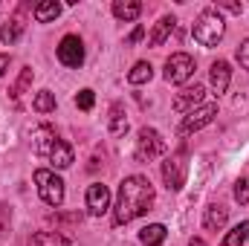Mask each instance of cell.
<instances>
[{
  "instance_id": "cell-3",
  "label": "cell",
  "mask_w": 249,
  "mask_h": 246,
  "mask_svg": "<svg viewBox=\"0 0 249 246\" xmlns=\"http://www.w3.org/2000/svg\"><path fill=\"white\" fill-rule=\"evenodd\" d=\"M223 32H226V23H223V18H220L214 9H206V12L194 20V26H191L194 41L203 44V47H217V41L223 38Z\"/></svg>"
},
{
  "instance_id": "cell-2",
  "label": "cell",
  "mask_w": 249,
  "mask_h": 246,
  "mask_svg": "<svg viewBox=\"0 0 249 246\" xmlns=\"http://www.w3.org/2000/svg\"><path fill=\"white\" fill-rule=\"evenodd\" d=\"M32 145H35V154H38V157H47L55 168H70V165H72V148L64 142L53 127H47V124L35 127Z\"/></svg>"
},
{
  "instance_id": "cell-24",
  "label": "cell",
  "mask_w": 249,
  "mask_h": 246,
  "mask_svg": "<svg viewBox=\"0 0 249 246\" xmlns=\"http://www.w3.org/2000/svg\"><path fill=\"white\" fill-rule=\"evenodd\" d=\"M29 84H32V67H26V70L20 72V78H18V84L12 87V96H15V99H20V96H23V90H26Z\"/></svg>"
},
{
  "instance_id": "cell-22",
  "label": "cell",
  "mask_w": 249,
  "mask_h": 246,
  "mask_svg": "<svg viewBox=\"0 0 249 246\" xmlns=\"http://www.w3.org/2000/svg\"><path fill=\"white\" fill-rule=\"evenodd\" d=\"M151 75H154V67L148 61H139L130 72H127V81H130V84H145V81H151Z\"/></svg>"
},
{
  "instance_id": "cell-28",
  "label": "cell",
  "mask_w": 249,
  "mask_h": 246,
  "mask_svg": "<svg viewBox=\"0 0 249 246\" xmlns=\"http://www.w3.org/2000/svg\"><path fill=\"white\" fill-rule=\"evenodd\" d=\"M9 220H12V211H9V206H0V235H6V229H9Z\"/></svg>"
},
{
  "instance_id": "cell-12",
  "label": "cell",
  "mask_w": 249,
  "mask_h": 246,
  "mask_svg": "<svg viewBox=\"0 0 249 246\" xmlns=\"http://www.w3.org/2000/svg\"><path fill=\"white\" fill-rule=\"evenodd\" d=\"M203 96H206V90H203L200 84L188 87V90H183V93L174 99V110H177V113H188V110H194V105H200Z\"/></svg>"
},
{
  "instance_id": "cell-6",
  "label": "cell",
  "mask_w": 249,
  "mask_h": 246,
  "mask_svg": "<svg viewBox=\"0 0 249 246\" xmlns=\"http://www.w3.org/2000/svg\"><path fill=\"white\" fill-rule=\"evenodd\" d=\"M162 180L168 185V191H180L186 185V148H180L174 157L162 162Z\"/></svg>"
},
{
  "instance_id": "cell-13",
  "label": "cell",
  "mask_w": 249,
  "mask_h": 246,
  "mask_svg": "<svg viewBox=\"0 0 249 246\" xmlns=\"http://www.w3.org/2000/svg\"><path fill=\"white\" fill-rule=\"evenodd\" d=\"M229 78H232V67H229V64L226 61H214L212 64V87H214L217 93H226Z\"/></svg>"
},
{
  "instance_id": "cell-4",
  "label": "cell",
  "mask_w": 249,
  "mask_h": 246,
  "mask_svg": "<svg viewBox=\"0 0 249 246\" xmlns=\"http://www.w3.org/2000/svg\"><path fill=\"white\" fill-rule=\"evenodd\" d=\"M162 154H165V139L154 127H142L139 130V139H136V151H133L136 162H154Z\"/></svg>"
},
{
  "instance_id": "cell-23",
  "label": "cell",
  "mask_w": 249,
  "mask_h": 246,
  "mask_svg": "<svg viewBox=\"0 0 249 246\" xmlns=\"http://www.w3.org/2000/svg\"><path fill=\"white\" fill-rule=\"evenodd\" d=\"M32 107H35L38 113H53V110H55V93H50V90H41V93L35 96Z\"/></svg>"
},
{
  "instance_id": "cell-17",
  "label": "cell",
  "mask_w": 249,
  "mask_h": 246,
  "mask_svg": "<svg viewBox=\"0 0 249 246\" xmlns=\"http://www.w3.org/2000/svg\"><path fill=\"white\" fill-rule=\"evenodd\" d=\"M113 15L119 20H136L142 15V3H136V0H116L113 3Z\"/></svg>"
},
{
  "instance_id": "cell-21",
  "label": "cell",
  "mask_w": 249,
  "mask_h": 246,
  "mask_svg": "<svg viewBox=\"0 0 249 246\" xmlns=\"http://www.w3.org/2000/svg\"><path fill=\"white\" fill-rule=\"evenodd\" d=\"M249 241V220H244V223H238L226 238H223V246H247Z\"/></svg>"
},
{
  "instance_id": "cell-8",
  "label": "cell",
  "mask_w": 249,
  "mask_h": 246,
  "mask_svg": "<svg viewBox=\"0 0 249 246\" xmlns=\"http://www.w3.org/2000/svg\"><path fill=\"white\" fill-rule=\"evenodd\" d=\"M217 116V105H200L197 110H188L186 119L180 122V127H177V136H186V133H194V130H200V127H206V124L212 122Z\"/></svg>"
},
{
  "instance_id": "cell-25",
  "label": "cell",
  "mask_w": 249,
  "mask_h": 246,
  "mask_svg": "<svg viewBox=\"0 0 249 246\" xmlns=\"http://www.w3.org/2000/svg\"><path fill=\"white\" fill-rule=\"evenodd\" d=\"M235 200H238L241 206H249V177H241V180L235 183Z\"/></svg>"
},
{
  "instance_id": "cell-1",
  "label": "cell",
  "mask_w": 249,
  "mask_h": 246,
  "mask_svg": "<svg viewBox=\"0 0 249 246\" xmlns=\"http://www.w3.org/2000/svg\"><path fill=\"white\" fill-rule=\"evenodd\" d=\"M154 206V185L148 177H124L119 185V197H116V209H113V223L122 226L130 223L133 217H142L148 209Z\"/></svg>"
},
{
  "instance_id": "cell-15",
  "label": "cell",
  "mask_w": 249,
  "mask_h": 246,
  "mask_svg": "<svg viewBox=\"0 0 249 246\" xmlns=\"http://www.w3.org/2000/svg\"><path fill=\"white\" fill-rule=\"evenodd\" d=\"M174 26H177V20H174L171 15H165V18H160V23L154 26V32H151V38H148V44H151V47H160V44H162V41H165V38L171 35V29H174Z\"/></svg>"
},
{
  "instance_id": "cell-18",
  "label": "cell",
  "mask_w": 249,
  "mask_h": 246,
  "mask_svg": "<svg viewBox=\"0 0 249 246\" xmlns=\"http://www.w3.org/2000/svg\"><path fill=\"white\" fill-rule=\"evenodd\" d=\"M124 130H127L124 105H122V102H113V107H110V133H113V136H122Z\"/></svg>"
},
{
  "instance_id": "cell-29",
  "label": "cell",
  "mask_w": 249,
  "mask_h": 246,
  "mask_svg": "<svg viewBox=\"0 0 249 246\" xmlns=\"http://www.w3.org/2000/svg\"><path fill=\"white\" fill-rule=\"evenodd\" d=\"M50 220H55V223H81V214L75 211V214H53Z\"/></svg>"
},
{
  "instance_id": "cell-20",
  "label": "cell",
  "mask_w": 249,
  "mask_h": 246,
  "mask_svg": "<svg viewBox=\"0 0 249 246\" xmlns=\"http://www.w3.org/2000/svg\"><path fill=\"white\" fill-rule=\"evenodd\" d=\"M29 246H70V241L58 232H38V235H32Z\"/></svg>"
},
{
  "instance_id": "cell-11",
  "label": "cell",
  "mask_w": 249,
  "mask_h": 246,
  "mask_svg": "<svg viewBox=\"0 0 249 246\" xmlns=\"http://www.w3.org/2000/svg\"><path fill=\"white\" fill-rule=\"evenodd\" d=\"M226 220H229V209L220 206V203H212V206L206 209V214H203V226H206L209 232H220V229L226 226Z\"/></svg>"
},
{
  "instance_id": "cell-31",
  "label": "cell",
  "mask_w": 249,
  "mask_h": 246,
  "mask_svg": "<svg viewBox=\"0 0 249 246\" xmlns=\"http://www.w3.org/2000/svg\"><path fill=\"white\" fill-rule=\"evenodd\" d=\"M6 70H9V55H3V53H0V75H3Z\"/></svg>"
},
{
  "instance_id": "cell-5",
  "label": "cell",
  "mask_w": 249,
  "mask_h": 246,
  "mask_svg": "<svg viewBox=\"0 0 249 246\" xmlns=\"http://www.w3.org/2000/svg\"><path fill=\"white\" fill-rule=\"evenodd\" d=\"M35 183H38V194H41V200L47 206H55L58 209L64 203V180L55 177L50 168H38L35 171Z\"/></svg>"
},
{
  "instance_id": "cell-19",
  "label": "cell",
  "mask_w": 249,
  "mask_h": 246,
  "mask_svg": "<svg viewBox=\"0 0 249 246\" xmlns=\"http://www.w3.org/2000/svg\"><path fill=\"white\" fill-rule=\"evenodd\" d=\"M58 15H61V3H55V0H47V3H38L35 6V20L38 23H50Z\"/></svg>"
},
{
  "instance_id": "cell-16",
  "label": "cell",
  "mask_w": 249,
  "mask_h": 246,
  "mask_svg": "<svg viewBox=\"0 0 249 246\" xmlns=\"http://www.w3.org/2000/svg\"><path fill=\"white\" fill-rule=\"evenodd\" d=\"M165 235H168V229H165L162 223H151V226H145V229L139 232V241L145 246H162Z\"/></svg>"
},
{
  "instance_id": "cell-9",
  "label": "cell",
  "mask_w": 249,
  "mask_h": 246,
  "mask_svg": "<svg viewBox=\"0 0 249 246\" xmlns=\"http://www.w3.org/2000/svg\"><path fill=\"white\" fill-rule=\"evenodd\" d=\"M58 61H61L64 67H70V70H75V67L84 64V44H81L78 35L61 38V44H58Z\"/></svg>"
},
{
  "instance_id": "cell-26",
  "label": "cell",
  "mask_w": 249,
  "mask_h": 246,
  "mask_svg": "<svg viewBox=\"0 0 249 246\" xmlns=\"http://www.w3.org/2000/svg\"><path fill=\"white\" fill-rule=\"evenodd\" d=\"M93 102H96V96H93V90H81V93L75 96V105H78L81 110H90V107H93Z\"/></svg>"
},
{
  "instance_id": "cell-14",
  "label": "cell",
  "mask_w": 249,
  "mask_h": 246,
  "mask_svg": "<svg viewBox=\"0 0 249 246\" xmlns=\"http://www.w3.org/2000/svg\"><path fill=\"white\" fill-rule=\"evenodd\" d=\"M20 12H23V9H20ZM20 12H18L15 18H9V20H6V26H3V32H0L3 44H9V47H12V44H18V38L23 35V26H26V23H23Z\"/></svg>"
},
{
  "instance_id": "cell-30",
  "label": "cell",
  "mask_w": 249,
  "mask_h": 246,
  "mask_svg": "<svg viewBox=\"0 0 249 246\" xmlns=\"http://www.w3.org/2000/svg\"><path fill=\"white\" fill-rule=\"evenodd\" d=\"M142 35H145V29H142V26H136V29H133L130 35H127V41H124V47H133V44H139V41H142Z\"/></svg>"
},
{
  "instance_id": "cell-7",
  "label": "cell",
  "mask_w": 249,
  "mask_h": 246,
  "mask_svg": "<svg viewBox=\"0 0 249 246\" xmlns=\"http://www.w3.org/2000/svg\"><path fill=\"white\" fill-rule=\"evenodd\" d=\"M191 75H194V58H191V55L174 53V55L165 61V81H171V84H186Z\"/></svg>"
},
{
  "instance_id": "cell-10",
  "label": "cell",
  "mask_w": 249,
  "mask_h": 246,
  "mask_svg": "<svg viewBox=\"0 0 249 246\" xmlns=\"http://www.w3.org/2000/svg\"><path fill=\"white\" fill-rule=\"evenodd\" d=\"M87 209H90V214H96V217L110 209V188L105 183H93L87 188Z\"/></svg>"
},
{
  "instance_id": "cell-27",
  "label": "cell",
  "mask_w": 249,
  "mask_h": 246,
  "mask_svg": "<svg viewBox=\"0 0 249 246\" xmlns=\"http://www.w3.org/2000/svg\"><path fill=\"white\" fill-rule=\"evenodd\" d=\"M238 61H241V67H244V70H249V38L241 44V47H238Z\"/></svg>"
},
{
  "instance_id": "cell-32",
  "label": "cell",
  "mask_w": 249,
  "mask_h": 246,
  "mask_svg": "<svg viewBox=\"0 0 249 246\" xmlns=\"http://www.w3.org/2000/svg\"><path fill=\"white\" fill-rule=\"evenodd\" d=\"M188 246H206V241H203V238H191V241H188Z\"/></svg>"
}]
</instances>
